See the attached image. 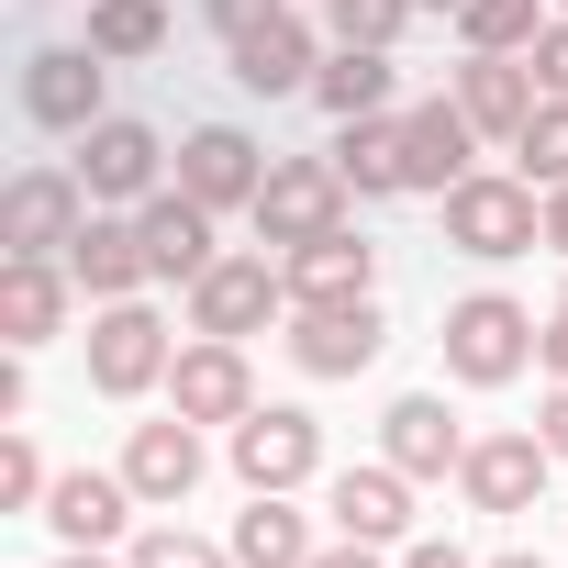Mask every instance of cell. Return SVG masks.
Returning <instances> with one entry per match:
<instances>
[{
	"label": "cell",
	"instance_id": "6da1fadb",
	"mask_svg": "<svg viewBox=\"0 0 568 568\" xmlns=\"http://www.w3.org/2000/svg\"><path fill=\"white\" fill-rule=\"evenodd\" d=\"M446 245L479 256V267L535 256V245H546V190H535L524 168H468V179L446 190Z\"/></svg>",
	"mask_w": 568,
	"mask_h": 568
},
{
	"label": "cell",
	"instance_id": "7a4b0ae2",
	"mask_svg": "<svg viewBox=\"0 0 568 568\" xmlns=\"http://www.w3.org/2000/svg\"><path fill=\"white\" fill-rule=\"evenodd\" d=\"M267 324H291V278H278L267 245H223L201 278H190V335H267Z\"/></svg>",
	"mask_w": 568,
	"mask_h": 568
},
{
	"label": "cell",
	"instance_id": "3957f363",
	"mask_svg": "<svg viewBox=\"0 0 568 568\" xmlns=\"http://www.w3.org/2000/svg\"><path fill=\"white\" fill-rule=\"evenodd\" d=\"M524 368H535V313H524L513 291H468V302H446V379L501 390V379H524Z\"/></svg>",
	"mask_w": 568,
	"mask_h": 568
},
{
	"label": "cell",
	"instance_id": "277c9868",
	"mask_svg": "<svg viewBox=\"0 0 568 568\" xmlns=\"http://www.w3.org/2000/svg\"><path fill=\"white\" fill-rule=\"evenodd\" d=\"M168 368H179V346H168V313L145 291L90 313V390L101 402H145V390H168Z\"/></svg>",
	"mask_w": 568,
	"mask_h": 568
},
{
	"label": "cell",
	"instance_id": "5b68a950",
	"mask_svg": "<svg viewBox=\"0 0 568 568\" xmlns=\"http://www.w3.org/2000/svg\"><path fill=\"white\" fill-rule=\"evenodd\" d=\"M346 201H357V190H346V168H335V156H267V190H256V212H245V223H256V245H267V256H291V245L335 234V223H346Z\"/></svg>",
	"mask_w": 568,
	"mask_h": 568
},
{
	"label": "cell",
	"instance_id": "8992f818",
	"mask_svg": "<svg viewBox=\"0 0 568 568\" xmlns=\"http://www.w3.org/2000/svg\"><path fill=\"white\" fill-rule=\"evenodd\" d=\"M223 457H234L245 490H302V479L324 468V424H313L302 402H256L245 424H223Z\"/></svg>",
	"mask_w": 568,
	"mask_h": 568
},
{
	"label": "cell",
	"instance_id": "52a82bcc",
	"mask_svg": "<svg viewBox=\"0 0 568 568\" xmlns=\"http://www.w3.org/2000/svg\"><path fill=\"white\" fill-rule=\"evenodd\" d=\"M79 190H90L101 212L156 201V190H168V134H156V123H134V112H101V123L79 134Z\"/></svg>",
	"mask_w": 568,
	"mask_h": 568
},
{
	"label": "cell",
	"instance_id": "ba28073f",
	"mask_svg": "<svg viewBox=\"0 0 568 568\" xmlns=\"http://www.w3.org/2000/svg\"><path fill=\"white\" fill-rule=\"evenodd\" d=\"M90 212L101 201L79 190V168H23L12 190H0V256H68Z\"/></svg>",
	"mask_w": 568,
	"mask_h": 568
},
{
	"label": "cell",
	"instance_id": "9c48e42d",
	"mask_svg": "<svg viewBox=\"0 0 568 568\" xmlns=\"http://www.w3.org/2000/svg\"><path fill=\"white\" fill-rule=\"evenodd\" d=\"M101 101H112V57L79 34V45H34L23 57V112L45 123V134H90L101 123Z\"/></svg>",
	"mask_w": 568,
	"mask_h": 568
},
{
	"label": "cell",
	"instance_id": "30bf717a",
	"mask_svg": "<svg viewBox=\"0 0 568 568\" xmlns=\"http://www.w3.org/2000/svg\"><path fill=\"white\" fill-rule=\"evenodd\" d=\"M379 346H390L379 302H302L291 313V368L302 379H357V368H379Z\"/></svg>",
	"mask_w": 568,
	"mask_h": 568
},
{
	"label": "cell",
	"instance_id": "8fae6325",
	"mask_svg": "<svg viewBox=\"0 0 568 568\" xmlns=\"http://www.w3.org/2000/svg\"><path fill=\"white\" fill-rule=\"evenodd\" d=\"M479 168V123L457 112V90H435V101H413L402 112V190H424V201H446L457 179Z\"/></svg>",
	"mask_w": 568,
	"mask_h": 568
},
{
	"label": "cell",
	"instance_id": "7c38bea8",
	"mask_svg": "<svg viewBox=\"0 0 568 568\" xmlns=\"http://www.w3.org/2000/svg\"><path fill=\"white\" fill-rule=\"evenodd\" d=\"M179 190L212 201V212H256V190H267V145H256L245 123H201V134H179Z\"/></svg>",
	"mask_w": 568,
	"mask_h": 568
},
{
	"label": "cell",
	"instance_id": "4fadbf2b",
	"mask_svg": "<svg viewBox=\"0 0 568 568\" xmlns=\"http://www.w3.org/2000/svg\"><path fill=\"white\" fill-rule=\"evenodd\" d=\"M168 413H190V424H245V413H256L245 346H234V335H190L179 368H168Z\"/></svg>",
	"mask_w": 568,
	"mask_h": 568
},
{
	"label": "cell",
	"instance_id": "5bb4252c",
	"mask_svg": "<svg viewBox=\"0 0 568 568\" xmlns=\"http://www.w3.org/2000/svg\"><path fill=\"white\" fill-rule=\"evenodd\" d=\"M546 468H557L546 435H468L457 490H468V513H535L546 501Z\"/></svg>",
	"mask_w": 568,
	"mask_h": 568
},
{
	"label": "cell",
	"instance_id": "9a60e30c",
	"mask_svg": "<svg viewBox=\"0 0 568 568\" xmlns=\"http://www.w3.org/2000/svg\"><path fill=\"white\" fill-rule=\"evenodd\" d=\"M201 468H212V446H201V424H190V413H168V424H134V435H123V479H134V501H145V513H179V501L201 490Z\"/></svg>",
	"mask_w": 568,
	"mask_h": 568
},
{
	"label": "cell",
	"instance_id": "2e32d148",
	"mask_svg": "<svg viewBox=\"0 0 568 568\" xmlns=\"http://www.w3.org/2000/svg\"><path fill=\"white\" fill-rule=\"evenodd\" d=\"M278 278H291V313H302V302H368V291H379V245H368L357 223H335V234H313V245L278 256Z\"/></svg>",
	"mask_w": 568,
	"mask_h": 568
},
{
	"label": "cell",
	"instance_id": "e0dca14e",
	"mask_svg": "<svg viewBox=\"0 0 568 568\" xmlns=\"http://www.w3.org/2000/svg\"><path fill=\"white\" fill-rule=\"evenodd\" d=\"M446 90H457V112L479 123V145H513L524 123H535V57H468V68H446Z\"/></svg>",
	"mask_w": 568,
	"mask_h": 568
},
{
	"label": "cell",
	"instance_id": "ac0fdd59",
	"mask_svg": "<svg viewBox=\"0 0 568 568\" xmlns=\"http://www.w3.org/2000/svg\"><path fill=\"white\" fill-rule=\"evenodd\" d=\"M324 513H335V535L413 546V479H402L390 457H368V468H335V479H324Z\"/></svg>",
	"mask_w": 568,
	"mask_h": 568
},
{
	"label": "cell",
	"instance_id": "d6986e66",
	"mask_svg": "<svg viewBox=\"0 0 568 568\" xmlns=\"http://www.w3.org/2000/svg\"><path fill=\"white\" fill-rule=\"evenodd\" d=\"M68 291H79L68 256H0V335L12 346H57L68 335Z\"/></svg>",
	"mask_w": 568,
	"mask_h": 568
},
{
	"label": "cell",
	"instance_id": "ffe728a7",
	"mask_svg": "<svg viewBox=\"0 0 568 568\" xmlns=\"http://www.w3.org/2000/svg\"><path fill=\"white\" fill-rule=\"evenodd\" d=\"M134 223H145V267H156V278H179V291L223 256V245H212V223H223V212H212V201H190L179 179H168L156 201H134Z\"/></svg>",
	"mask_w": 568,
	"mask_h": 568
},
{
	"label": "cell",
	"instance_id": "44dd1931",
	"mask_svg": "<svg viewBox=\"0 0 568 568\" xmlns=\"http://www.w3.org/2000/svg\"><path fill=\"white\" fill-rule=\"evenodd\" d=\"M379 457H390L402 479H457L468 435H457V413H446L435 390H402V402L379 413Z\"/></svg>",
	"mask_w": 568,
	"mask_h": 568
},
{
	"label": "cell",
	"instance_id": "7402d4cb",
	"mask_svg": "<svg viewBox=\"0 0 568 568\" xmlns=\"http://www.w3.org/2000/svg\"><path fill=\"white\" fill-rule=\"evenodd\" d=\"M134 513H145V501H134L123 468H68V479L45 490V524H57L68 546H112V535H134Z\"/></svg>",
	"mask_w": 568,
	"mask_h": 568
},
{
	"label": "cell",
	"instance_id": "603a6c76",
	"mask_svg": "<svg viewBox=\"0 0 568 568\" xmlns=\"http://www.w3.org/2000/svg\"><path fill=\"white\" fill-rule=\"evenodd\" d=\"M68 267H79V291H90V302H134L145 278H156V267H145V223H134V212H90V223H79V245H68Z\"/></svg>",
	"mask_w": 568,
	"mask_h": 568
},
{
	"label": "cell",
	"instance_id": "cb8c5ba5",
	"mask_svg": "<svg viewBox=\"0 0 568 568\" xmlns=\"http://www.w3.org/2000/svg\"><path fill=\"white\" fill-rule=\"evenodd\" d=\"M313 68H324V45H313V23H302V12H278V23H256V34L234 45V90H256V101L313 90Z\"/></svg>",
	"mask_w": 568,
	"mask_h": 568
},
{
	"label": "cell",
	"instance_id": "d4e9b609",
	"mask_svg": "<svg viewBox=\"0 0 568 568\" xmlns=\"http://www.w3.org/2000/svg\"><path fill=\"white\" fill-rule=\"evenodd\" d=\"M223 546H234V568H313V524L291 513V490H245Z\"/></svg>",
	"mask_w": 568,
	"mask_h": 568
},
{
	"label": "cell",
	"instance_id": "484cf974",
	"mask_svg": "<svg viewBox=\"0 0 568 568\" xmlns=\"http://www.w3.org/2000/svg\"><path fill=\"white\" fill-rule=\"evenodd\" d=\"M313 101H324L335 123H368V112H390V45H335V57L313 68Z\"/></svg>",
	"mask_w": 568,
	"mask_h": 568
},
{
	"label": "cell",
	"instance_id": "4316f807",
	"mask_svg": "<svg viewBox=\"0 0 568 568\" xmlns=\"http://www.w3.org/2000/svg\"><path fill=\"white\" fill-rule=\"evenodd\" d=\"M335 168L357 201H402V112H368V123H335Z\"/></svg>",
	"mask_w": 568,
	"mask_h": 568
},
{
	"label": "cell",
	"instance_id": "83f0119b",
	"mask_svg": "<svg viewBox=\"0 0 568 568\" xmlns=\"http://www.w3.org/2000/svg\"><path fill=\"white\" fill-rule=\"evenodd\" d=\"M546 23H557L546 0H468V12H457L468 57H535V34H546Z\"/></svg>",
	"mask_w": 568,
	"mask_h": 568
},
{
	"label": "cell",
	"instance_id": "f1b7e54d",
	"mask_svg": "<svg viewBox=\"0 0 568 568\" xmlns=\"http://www.w3.org/2000/svg\"><path fill=\"white\" fill-rule=\"evenodd\" d=\"M90 45H101L112 68L156 57V45H168V0H90Z\"/></svg>",
	"mask_w": 568,
	"mask_h": 568
},
{
	"label": "cell",
	"instance_id": "f546056e",
	"mask_svg": "<svg viewBox=\"0 0 568 568\" xmlns=\"http://www.w3.org/2000/svg\"><path fill=\"white\" fill-rule=\"evenodd\" d=\"M513 168L535 190H568V101H535V123L513 134Z\"/></svg>",
	"mask_w": 568,
	"mask_h": 568
},
{
	"label": "cell",
	"instance_id": "4dcf8cb0",
	"mask_svg": "<svg viewBox=\"0 0 568 568\" xmlns=\"http://www.w3.org/2000/svg\"><path fill=\"white\" fill-rule=\"evenodd\" d=\"M413 12H424V0H324L335 45H402V34H413Z\"/></svg>",
	"mask_w": 568,
	"mask_h": 568
},
{
	"label": "cell",
	"instance_id": "1f68e13d",
	"mask_svg": "<svg viewBox=\"0 0 568 568\" xmlns=\"http://www.w3.org/2000/svg\"><path fill=\"white\" fill-rule=\"evenodd\" d=\"M134 568H234V546H212V535H190V524H145V535H134Z\"/></svg>",
	"mask_w": 568,
	"mask_h": 568
},
{
	"label": "cell",
	"instance_id": "d6a6232c",
	"mask_svg": "<svg viewBox=\"0 0 568 568\" xmlns=\"http://www.w3.org/2000/svg\"><path fill=\"white\" fill-rule=\"evenodd\" d=\"M45 457H34V435H0V513H45Z\"/></svg>",
	"mask_w": 568,
	"mask_h": 568
},
{
	"label": "cell",
	"instance_id": "836d02e7",
	"mask_svg": "<svg viewBox=\"0 0 568 568\" xmlns=\"http://www.w3.org/2000/svg\"><path fill=\"white\" fill-rule=\"evenodd\" d=\"M201 12H212V34H223V45H245L256 23H278V12H291V0H201Z\"/></svg>",
	"mask_w": 568,
	"mask_h": 568
},
{
	"label": "cell",
	"instance_id": "e575fe53",
	"mask_svg": "<svg viewBox=\"0 0 568 568\" xmlns=\"http://www.w3.org/2000/svg\"><path fill=\"white\" fill-rule=\"evenodd\" d=\"M535 90H546V101H568V12L535 34Z\"/></svg>",
	"mask_w": 568,
	"mask_h": 568
},
{
	"label": "cell",
	"instance_id": "d590c367",
	"mask_svg": "<svg viewBox=\"0 0 568 568\" xmlns=\"http://www.w3.org/2000/svg\"><path fill=\"white\" fill-rule=\"evenodd\" d=\"M535 368H546V379H568V302L535 324Z\"/></svg>",
	"mask_w": 568,
	"mask_h": 568
},
{
	"label": "cell",
	"instance_id": "8d00e7d4",
	"mask_svg": "<svg viewBox=\"0 0 568 568\" xmlns=\"http://www.w3.org/2000/svg\"><path fill=\"white\" fill-rule=\"evenodd\" d=\"M313 568H402V557H379L368 535H335V546H313Z\"/></svg>",
	"mask_w": 568,
	"mask_h": 568
},
{
	"label": "cell",
	"instance_id": "74e56055",
	"mask_svg": "<svg viewBox=\"0 0 568 568\" xmlns=\"http://www.w3.org/2000/svg\"><path fill=\"white\" fill-rule=\"evenodd\" d=\"M402 568H479V557H468V546H446V535H413V546H402Z\"/></svg>",
	"mask_w": 568,
	"mask_h": 568
},
{
	"label": "cell",
	"instance_id": "f35d334b",
	"mask_svg": "<svg viewBox=\"0 0 568 568\" xmlns=\"http://www.w3.org/2000/svg\"><path fill=\"white\" fill-rule=\"evenodd\" d=\"M535 435H546V446H557V457H568V379H557V390H546V402H535Z\"/></svg>",
	"mask_w": 568,
	"mask_h": 568
},
{
	"label": "cell",
	"instance_id": "ab89813d",
	"mask_svg": "<svg viewBox=\"0 0 568 568\" xmlns=\"http://www.w3.org/2000/svg\"><path fill=\"white\" fill-rule=\"evenodd\" d=\"M546 256H568V190H546Z\"/></svg>",
	"mask_w": 568,
	"mask_h": 568
},
{
	"label": "cell",
	"instance_id": "60d3db41",
	"mask_svg": "<svg viewBox=\"0 0 568 568\" xmlns=\"http://www.w3.org/2000/svg\"><path fill=\"white\" fill-rule=\"evenodd\" d=\"M57 568H112V546H68ZM123 568H134V557H123Z\"/></svg>",
	"mask_w": 568,
	"mask_h": 568
},
{
	"label": "cell",
	"instance_id": "b9f144b4",
	"mask_svg": "<svg viewBox=\"0 0 568 568\" xmlns=\"http://www.w3.org/2000/svg\"><path fill=\"white\" fill-rule=\"evenodd\" d=\"M479 568H546V557H535V546H501V557H479Z\"/></svg>",
	"mask_w": 568,
	"mask_h": 568
},
{
	"label": "cell",
	"instance_id": "7bdbcfd3",
	"mask_svg": "<svg viewBox=\"0 0 568 568\" xmlns=\"http://www.w3.org/2000/svg\"><path fill=\"white\" fill-rule=\"evenodd\" d=\"M424 12H468V0H424Z\"/></svg>",
	"mask_w": 568,
	"mask_h": 568
},
{
	"label": "cell",
	"instance_id": "ee69618b",
	"mask_svg": "<svg viewBox=\"0 0 568 568\" xmlns=\"http://www.w3.org/2000/svg\"><path fill=\"white\" fill-rule=\"evenodd\" d=\"M557 12H568V0H557Z\"/></svg>",
	"mask_w": 568,
	"mask_h": 568
}]
</instances>
